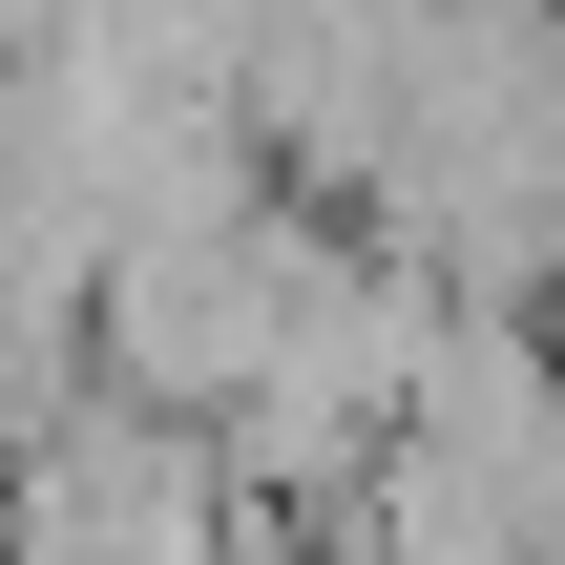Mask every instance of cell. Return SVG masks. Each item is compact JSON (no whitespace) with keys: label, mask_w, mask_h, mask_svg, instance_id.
<instances>
[{"label":"cell","mask_w":565,"mask_h":565,"mask_svg":"<svg viewBox=\"0 0 565 565\" xmlns=\"http://www.w3.org/2000/svg\"><path fill=\"white\" fill-rule=\"evenodd\" d=\"M21 565H273V545H252V482L189 419L84 398V419L21 440Z\"/></svg>","instance_id":"obj_1"}]
</instances>
